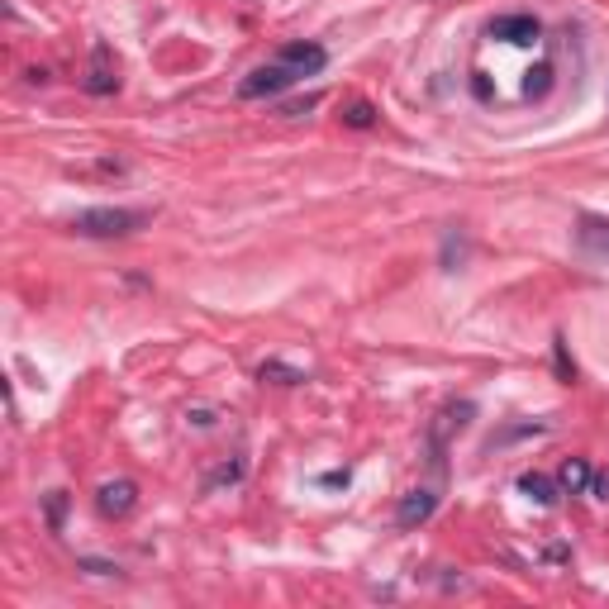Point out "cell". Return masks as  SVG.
I'll return each instance as SVG.
<instances>
[{
    "label": "cell",
    "mask_w": 609,
    "mask_h": 609,
    "mask_svg": "<svg viewBox=\"0 0 609 609\" xmlns=\"http://www.w3.org/2000/svg\"><path fill=\"white\" fill-rule=\"evenodd\" d=\"M324 62H329V53H324L319 43L295 39V43H286V48H281L272 62L253 67L248 77L238 81V96H243V100L281 96V91H291L295 81H305V77H315V72H324Z\"/></svg>",
    "instance_id": "6da1fadb"
},
{
    "label": "cell",
    "mask_w": 609,
    "mask_h": 609,
    "mask_svg": "<svg viewBox=\"0 0 609 609\" xmlns=\"http://www.w3.org/2000/svg\"><path fill=\"white\" fill-rule=\"evenodd\" d=\"M143 224H148L143 210H119V205L81 210V215L72 219V229H77L81 238H129V234H138Z\"/></svg>",
    "instance_id": "7a4b0ae2"
},
{
    "label": "cell",
    "mask_w": 609,
    "mask_h": 609,
    "mask_svg": "<svg viewBox=\"0 0 609 609\" xmlns=\"http://www.w3.org/2000/svg\"><path fill=\"white\" fill-rule=\"evenodd\" d=\"M491 39L514 43V48H533V43L543 39V24L533 20V15H500V20H491Z\"/></svg>",
    "instance_id": "3957f363"
},
{
    "label": "cell",
    "mask_w": 609,
    "mask_h": 609,
    "mask_svg": "<svg viewBox=\"0 0 609 609\" xmlns=\"http://www.w3.org/2000/svg\"><path fill=\"white\" fill-rule=\"evenodd\" d=\"M138 505V486L134 481H105L96 491V510L105 514V519H129Z\"/></svg>",
    "instance_id": "277c9868"
},
{
    "label": "cell",
    "mask_w": 609,
    "mask_h": 609,
    "mask_svg": "<svg viewBox=\"0 0 609 609\" xmlns=\"http://www.w3.org/2000/svg\"><path fill=\"white\" fill-rule=\"evenodd\" d=\"M433 510H438V495H433L429 486H419V491H410L395 505V524H400V529H419V524L433 519Z\"/></svg>",
    "instance_id": "5b68a950"
},
{
    "label": "cell",
    "mask_w": 609,
    "mask_h": 609,
    "mask_svg": "<svg viewBox=\"0 0 609 609\" xmlns=\"http://www.w3.org/2000/svg\"><path fill=\"white\" fill-rule=\"evenodd\" d=\"M576 248L595 262H609V219H595V215H581L576 224Z\"/></svg>",
    "instance_id": "8992f818"
},
{
    "label": "cell",
    "mask_w": 609,
    "mask_h": 609,
    "mask_svg": "<svg viewBox=\"0 0 609 609\" xmlns=\"http://www.w3.org/2000/svg\"><path fill=\"white\" fill-rule=\"evenodd\" d=\"M590 462L586 457H571V462H562L557 467V486H562V495H581V491H590Z\"/></svg>",
    "instance_id": "52a82bcc"
},
{
    "label": "cell",
    "mask_w": 609,
    "mask_h": 609,
    "mask_svg": "<svg viewBox=\"0 0 609 609\" xmlns=\"http://www.w3.org/2000/svg\"><path fill=\"white\" fill-rule=\"evenodd\" d=\"M519 491L529 495V500H538V505H557L562 486H557L552 476H543V472H524V476H519Z\"/></svg>",
    "instance_id": "ba28073f"
},
{
    "label": "cell",
    "mask_w": 609,
    "mask_h": 609,
    "mask_svg": "<svg viewBox=\"0 0 609 609\" xmlns=\"http://www.w3.org/2000/svg\"><path fill=\"white\" fill-rule=\"evenodd\" d=\"M86 91H91V96H105V91H115V72H110V48H105V43H96V62H91Z\"/></svg>",
    "instance_id": "9c48e42d"
},
{
    "label": "cell",
    "mask_w": 609,
    "mask_h": 609,
    "mask_svg": "<svg viewBox=\"0 0 609 609\" xmlns=\"http://www.w3.org/2000/svg\"><path fill=\"white\" fill-rule=\"evenodd\" d=\"M262 381H276V386H295V381H305V372H295V367H281V362H262Z\"/></svg>",
    "instance_id": "30bf717a"
},
{
    "label": "cell",
    "mask_w": 609,
    "mask_h": 609,
    "mask_svg": "<svg viewBox=\"0 0 609 609\" xmlns=\"http://www.w3.org/2000/svg\"><path fill=\"white\" fill-rule=\"evenodd\" d=\"M343 124H353V129H372V124H376V110L367 105V100H353V105L343 110Z\"/></svg>",
    "instance_id": "8fae6325"
},
{
    "label": "cell",
    "mask_w": 609,
    "mask_h": 609,
    "mask_svg": "<svg viewBox=\"0 0 609 609\" xmlns=\"http://www.w3.org/2000/svg\"><path fill=\"white\" fill-rule=\"evenodd\" d=\"M552 91V67L543 62L538 72H529V81H524V96H533V100H543Z\"/></svg>",
    "instance_id": "7c38bea8"
},
{
    "label": "cell",
    "mask_w": 609,
    "mask_h": 609,
    "mask_svg": "<svg viewBox=\"0 0 609 609\" xmlns=\"http://www.w3.org/2000/svg\"><path fill=\"white\" fill-rule=\"evenodd\" d=\"M234 481H243V462H224V467L205 481V491H215V486H234Z\"/></svg>",
    "instance_id": "4fadbf2b"
},
{
    "label": "cell",
    "mask_w": 609,
    "mask_h": 609,
    "mask_svg": "<svg viewBox=\"0 0 609 609\" xmlns=\"http://www.w3.org/2000/svg\"><path fill=\"white\" fill-rule=\"evenodd\" d=\"M77 567L91 576H119V562H105V557H77Z\"/></svg>",
    "instance_id": "5bb4252c"
},
{
    "label": "cell",
    "mask_w": 609,
    "mask_h": 609,
    "mask_svg": "<svg viewBox=\"0 0 609 609\" xmlns=\"http://www.w3.org/2000/svg\"><path fill=\"white\" fill-rule=\"evenodd\" d=\"M552 357H557V372L567 376V381H576V362H571V357H567V343H562V338L552 343Z\"/></svg>",
    "instance_id": "9a60e30c"
},
{
    "label": "cell",
    "mask_w": 609,
    "mask_h": 609,
    "mask_svg": "<svg viewBox=\"0 0 609 609\" xmlns=\"http://www.w3.org/2000/svg\"><path fill=\"white\" fill-rule=\"evenodd\" d=\"M590 491H595V500H609V472L590 476Z\"/></svg>",
    "instance_id": "2e32d148"
},
{
    "label": "cell",
    "mask_w": 609,
    "mask_h": 609,
    "mask_svg": "<svg viewBox=\"0 0 609 609\" xmlns=\"http://www.w3.org/2000/svg\"><path fill=\"white\" fill-rule=\"evenodd\" d=\"M62 505H67V500H62V491H53V500H48V519H53V529L62 524Z\"/></svg>",
    "instance_id": "e0dca14e"
}]
</instances>
